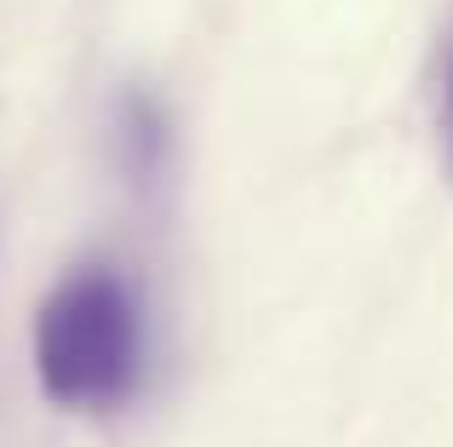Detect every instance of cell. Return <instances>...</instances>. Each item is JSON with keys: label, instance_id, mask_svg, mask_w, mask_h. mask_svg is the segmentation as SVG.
Here are the masks:
<instances>
[{"label": "cell", "instance_id": "6da1fadb", "mask_svg": "<svg viewBox=\"0 0 453 447\" xmlns=\"http://www.w3.org/2000/svg\"><path fill=\"white\" fill-rule=\"evenodd\" d=\"M144 304L110 264H81L52 287L35 322V373L58 407L110 413L144 379Z\"/></svg>", "mask_w": 453, "mask_h": 447}, {"label": "cell", "instance_id": "7a4b0ae2", "mask_svg": "<svg viewBox=\"0 0 453 447\" xmlns=\"http://www.w3.org/2000/svg\"><path fill=\"white\" fill-rule=\"evenodd\" d=\"M442 121H448V138H453V46H448V69H442Z\"/></svg>", "mask_w": 453, "mask_h": 447}]
</instances>
